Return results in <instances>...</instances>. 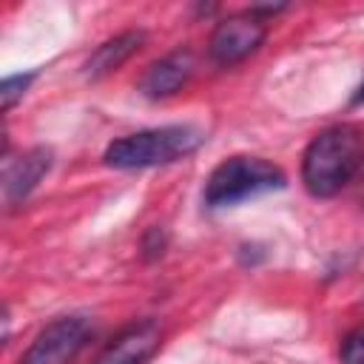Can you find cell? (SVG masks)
<instances>
[{
    "instance_id": "obj_1",
    "label": "cell",
    "mask_w": 364,
    "mask_h": 364,
    "mask_svg": "<svg viewBox=\"0 0 364 364\" xmlns=\"http://www.w3.org/2000/svg\"><path fill=\"white\" fill-rule=\"evenodd\" d=\"M364 168V134L355 125H330L318 131L301 154V182L310 196L330 199L347 188Z\"/></svg>"
},
{
    "instance_id": "obj_2",
    "label": "cell",
    "mask_w": 364,
    "mask_h": 364,
    "mask_svg": "<svg viewBox=\"0 0 364 364\" xmlns=\"http://www.w3.org/2000/svg\"><path fill=\"white\" fill-rule=\"evenodd\" d=\"M205 142V134L193 125H162V128H145L128 136L114 139L102 162L114 171H142V168H159L179 162L191 156Z\"/></svg>"
},
{
    "instance_id": "obj_3",
    "label": "cell",
    "mask_w": 364,
    "mask_h": 364,
    "mask_svg": "<svg viewBox=\"0 0 364 364\" xmlns=\"http://www.w3.org/2000/svg\"><path fill=\"white\" fill-rule=\"evenodd\" d=\"M287 185V176L279 165L262 159V156H247V154H236L222 159L202 191V199L208 208H230L239 205L245 199L270 193V191H282Z\"/></svg>"
},
{
    "instance_id": "obj_4",
    "label": "cell",
    "mask_w": 364,
    "mask_h": 364,
    "mask_svg": "<svg viewBox=\"0 0 364 364\" xmlns=\"http://www.w3.org/2000/svg\"><path fill=\"white\" fill-rule=\"evenodd\" d=\"M91 321L85 316H60L48 321L28 350L20 355V364H71L91 338Z\"/></svg>"
},
{
    "instance_id": "obj_5",
    "label": "cell",
    "mask_w": 364,
    "mask_h": 364,
    "mask_svg": "<svg viewBox=\"0 0 364 364\" xmlns=\"http://www.w3.org/2000/svg\"><path fill=\"white\" fill-rule=\"evenodd\" d=\"M267 37V26L264 17L247 11V14H230L225 17L213 34H210V60L222 68H230L242 60H247L250 54H256L262 48Z\"/></svg>"
},
{
    "instance_id": "obj_6",
    "label": "cell",
    "mask_w": 364,
    "mask_h": 364,
    "mask_svg": "<svg viewBox=\"0 0 364 364\" xmlns=\"http://www.w3.org/2000/svg\"><path fill=\"white\" fill-rule=\"evenodd\" d=\"M162 344V327L154 318L136 321L117 333L91 364H148Z\"/></svg>"
},
{
    "instance_id": "obj_7",
    "label": "cell",
    "mask_w": 364,
    "mask_h": 364,
    "mask_svg": "<svg viewBox=\"0 0 364 364\" xmlns=\"http://www.w3.org/2000/svg\"><path fill=\"white\" fill-rule=\"evenodd\" d=\"M54 165V151L46 145L23 151L14 162H6L3 173V196L9 205H20L28 199V193L43 182V176Z\"/></svg>"
},
{
    "instance_id": "obj_8",
    "label": "cell",
    "mask_w": 364,
    "mask_h": 364,
    "mask_svg": "<svg viewBox=\"0 0 364 364\" xmlns=\"http://www.w3.org/2000/svg\"><path fill=\"white\" fill-rule=\"evenodd\" d=\"M193 68H196V63H193V54L188 48L171 51L168 57L148 65V71L139 80V91L148 100L173 97L176 91H182L188 85V80L193 77Z\"/></svg>"
},
{
    "instance_id": "obj_9",
    "label": "cell",
    "mask_w": 364,
    "mask_h": 364,
    "mask_svg": "<svg viewBox=\"0 0 364 364\" xmlns=\"http://www.w3.org/2000/svg\"><path fill=\"white\" fill-rule=\"evenodd\" d=\"M145 43V34L142 31H122L111 40H105L102 46H97V51L88 57L85 63V77L91 80H100V77H108L111 71H117L125 60H131L139 46Z\"/></svg>"
},
{
    "instance_id": "obj_10",
    "label": "cell",
    "mask_w": 364,
    "mask_h": 364,
    "mask_svg": "<svg viewBox=\"0 0 364 364\" xmlns=\"http://www.w3.org/2000/svg\"><path fill=\"white\" fill-rule=\"evenodd\" d=\"M34 77H37V71H26V74H11V77H6L3 80V85H0V97H3V111H9L26 91H28V85L34 82Z\"/></svg>"
},
{
    "instance_id": "obj_11",
    "label": "cell",
    "mask_w": 364,
    "mask_h": 364,
    "mask_svg": "<svg viewBox=\"0 0 364 364\" xmlns=\"http://www.w3.org/2000/svg\"><path fill=\"white\" fill-rule=\"evenodd\" d=\"M341 364H364V327H355L353 333L344 336L338 347Z\"/></svg>"
},
{
    "instance_id": "obj_12",
    "label": "cell",
    "mask_w": 364,
    "mask_h": 364,
    "mask_svg": "<svg viewBox=\"0 0 364 364\" xmlns=\"http://www.w3.org/2000/svg\"><path fill=\"white\" fill-rule=\"evenodd\" d=\"M165 245H168V236H165L159 228H151V230L145 233V239H142V250H145L148 259L162 256V253H165Z\"/></svg>"
},
{
    "instance_id": "obj_13",
    "label": "cell",
    "mask_w": 364,
    "mask_h": 364,
    "mask_svg": "<svg viewBox=\"0 0 364 364\" xmlns=\"http://www.w3.org/2000/svg\"><path fill=\"white\" fill-rule=\"evenodd\" d=\"M353 102H364V82H361V88L355 91V97H353Z\"/></svg>"
}]
</instances>
